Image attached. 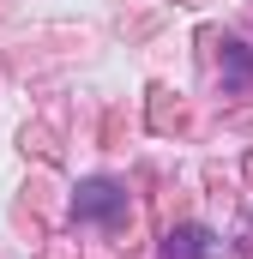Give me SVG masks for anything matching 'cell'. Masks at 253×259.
<instances>
[{
  "mask_svg": "<svg viewBox=\"0 0 253 259\" xmlns=\"http://www.w3.org/2000/svg\"><path fill=\"white\" fill-rule=\"evenodd\" d=\"M223 78H229V84H253V55H247V42H223Z\"/></svg>",
  "mask_w": 253,
  "mask_h": 259,
  "instance_id": "3957f363",
  "label": "cell"
},
{
  "mask_svg": "<svg viewBox=\"0 0 253 259\" xmlns=\"http://www.w3.org/2000/svg\"><path fill=\"white\" fill-rule=\"evenodd\" d=\"M72 211H78L85 223H109V217H121V211H126V193L115 187V181H85L78 199H72Z\"/></svg>",
  "mask_w": 253,
  "mask_h": 259,
  "instance_id": "6da1fadb",
  "label": "cell"
},
{
  "mask_svg": "<svg viewBox=\"0 0 253 259\" xmlns=\"http://www.w3.org/2000/svg\"><path fill=\"white\" fill-rule=\"evenodd\" d=\"M211 253V235L199 229V223H187V229H175L169 241H163V259H205Z\"/></svg>",
  "mask_w": 253,
  "mask_h": 259,
  "instance_id": "7a4b0ae2",
  "label": "cell"
}]
</instances>
